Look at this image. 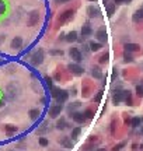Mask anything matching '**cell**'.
Wrapping results in <instances>:
<instances>
[{"mask_svg": "<svg viewBox=\"0 0 143 151\" xmlns=\"http://www.w3.org/2000/svg\"><path fill=\"white\" fill-rule=\"evenodd\" d=\"M72 118H73L74 122H77V123H83L86 120V115L81 112H73L72 113Z\"/></svg>", "mask_w": 143, "mask_h": 151, "instance_id": "8", "label": "cell"}, {"mask_svg": "<svg viewBox=\"0 0 143 151\" xmlns=\"http://www.w3.org/2000/svg\"><path fill=\"white\" fill-rule=\"evenodd\" d=\"M91 76H93L94 78H101V77H103V73H101V70L98 69V67H93V70H91Z\"/></svg>", "mask_w": 143, "mask_h": 151, "instance_id": "21", "label": "cell"}, {"mask_svg": "<svg viewBox=\"0 0 143 151\" xmlns=\"http://www.w3.org/2000/svg\"><path fill=\"white\" fill-rule=\"evenodd\" d=\"M39 144L42 145V147H45V145H48V140L45 137H41L39 138Z\"/></svg>", "mask_w": 143, "mask_h": 151, "instance_id": "29", "label": "cell"}, {"mask_svg": "<svg viewBox=\"0 0 143 151\" xmlns=\"http://www.w3.org/2000/svg\"><path fill=\"white\" fill-rule=\"evenodd\" d=\"M97 39L100 42H105L107 41V31H105L104 28H101V30L97 31Z\"/></svg>", "mask_w": 143, "mask_h": 151, "instance_id": "11", "label": "cell"}, {"mask_svg": "<svg viewBox=\"0 0 143 151\" xmlns=\"http://www.w3.org/2000/svg\"><path fill=\"white\" fill-rule=\"evenodd\" d=\"M125 0H115V3H124Z\"/></svg>", "mask_w": 143, "mask_h": 151, "instance_id": "36", "label": "cell"}, {"mask_svg": "<svg viewBox=\"0 0 143 151\" xmlns=\"http://www.w3.org/2000/svg\"><path fill=\"white\" fill-rule=\"evenodd\" d=\"M21 45H23V38L21 37H16L11 41V48L13 49H18V48H21Z\"/></svg>", "mask_w": 143, "mask_h": 151, "instance_id": "10", "label": "cell"}, {"mask_svg": "<svg viewBox=\"0 0 143 151\" xmlns=\"http://www.w3.org/2000/svg\"><path fill=\"white\" fill-rule=\"evenodd\" d=\"M56 127H58L59 130H65L66 127H67V122L62 118V119H59L58 122H56Z\"/></svg>", "mask_w": 143, "mask_h": 151, "instance_id": "17", "label": "cell"}, {"mask_svg": "<svg viewBox=\"0 0 143 151\" xmlns=\"http://www.w3.org/2000/svg\"><path fill=\"white\" fill-rule=\"evenodd\" d=\"M125 49H126V52H135V50H139V45H136V44H126V45H125Z\"/></svg>", "mask_w": 143, "mask_h": 151, "instance_id": "20", "label": "cell"}, {"mask_svg": "<svg viewBox=\"0 0 143 151\" xmlns=\"http://www.w3.org/2000/svg\"><path fill=\"white\" fill-rule=\"evenodd\" d=\"M84 115H86V118H87V119H91V118H93V112H91L90 109H87V111L84 112Z\"/></svg>", "mask_w": 143, "mask_h": 151, "instance_id": "31", "label": "cell"}, {"mask_svg": "<svg viewBox=\"0 0 143 151\" xmlns=\"http://www.w3.org/2000/svg\"><path fill=\"white\" fill-rule=\"evenodd\" d=\"M136 94H137V97L143 98V85H137L136 87Z\"/></svg>", "mask_w": 143, "mask_h": 151, "instance_id": "28", "label": "cell"}, {"mask_svg": "<svg viewBox=\"0 0 143 151\" xmlns=\"http://www.w3.org/2000/svg\"><path fill=\"white\" fill-rule=\"evenodd\" d=\"M97 151H107V150H105V148H98Z\"/></svg>", "mask_w": 143, "mask_h": 151, "instance_id": "37", "label": "cell"}, {"mask_svg": "<svg viewBox=\"0 0 143 151\" xmlns=\"http://www.w3.org/2000/svg\"><path fill=\"white\" fill-rule=\"evenodd\" d=\"M42 62H44V50L38 49L33 56H31V63H33L34 66H39Z\"/></svg>", "mask_w": 143, "mask_h": 151, "instance_id": "2", "label": "cell"}, {"mask_svg": "<svg viewBox=\"0 0 143 151\" xmlns=\"http://www.w3.org/2000/svg\"><path fill=\"white\" fill-rule=\"evenodd\" d=\"M124 101L128 102V105H132V98H130V92L129 91H124Z\"/></svg>", "mask_w": 143, "mask_h": 151, "instance_id": "24", "label": "cell"}, {"mask_svg": "<svg viewBox=\"0 0 143 151\" xmlns=\"http://www.w3.org/2000/svg\"><path fill=\"white\" fill-rule=\"evenodd\" d=\"M90 1H96V0H90Z\"/></svg>", "mask_w": 143, "mask_h": 151, "instance_id": "39", "label": "cell"}, {"mask_svg": "<svg viewBox=\"0 0 143 151\" xmlns=\"http://www.w3.org/2000/svg\"><path fill=\"white\" fill-rule=\"evenodd\" d=\"M107 60H108V55H103L101 59H100V63H105Z\"/></svg>", "mask_w": 143, "mask_h": 151, "instance_id": "33", "label": "cell"}, {"mask_svg": "<svg viewBox=\"0 0 143 151\" xmlns=\"http://www.w3.org/2000/svg\"><path fill=\"white\" fill-rule=\"evenodd\" d=\"M69 55H70V57L76 63H80L83 60V56H81V53H80V50H79L77 48H72L70 52H69Z\"/></svg>", "mask_w": 143, "mask_h": 151, "instance_id": "3", "label": "cell"}, {"mask_svg": "<svg viewBox=\"0 0 143 151\" xmlns=\"http://www.w3.org/2000/svg\"><path fill=\"white\" fill-rule=\"evenodd\" d=\"M62 104H56V105H53V107L49 108V115H51V118H58L60 112H62Z\"/></svg>", "mask_w": 143, "mask_h": 151, "instance_id": "4", "label": "cell"}, {"mask_svg": "<svg viewBox=\"0 0 143 151\" xmlns=\"http://www.w3.org/2000/svg\"><path fill=\"white\" fill-rule=\"evenodd\" d=\"M80 133H81V129H80V127H74V129L72 130V138H73V140H76V138L79 137V134H80Z\"/></svg>", "mask_w": 143, "mask_h": 151, "instance_id": "23", "label": "cell"}, {"mask_svg": "<svg viewBox=\"0 0 143 151\" xmlns=\"http://www.w3.org/2000/svg\"><path fill=\"white\" fill-rule=\"evenodd\" d=\"M142 18H143V8H142V10H137V11H135V14H133V17H132V20H133L135 23H137V21H140Z\"/></svg>", "mask_w": 143, "mask_h": 151, "instance_id": "18", "label": "cell"}, {"mask_svg": "<svg viewBox=\"0 0 143 151\" xmlns=\"http://www.w3.org/2000/svg\"><path fill=\"white\" fill-rule=\"evenodd\" d=\"M37 21H38V11H33L31 13V16H30V21H28V24L35 25L37 24Z\"/></svg>", "mask_w": 143, "mask_h": 151, "instance_id": "15", "label": "cell"}, {"mask_svg": "<svg viewBox=\"0 0 143 151\" xmlns=\"http://www.w3.org/2000/svg\"><path fill=\"white\" fill-rule=\"evenodd\" d=\"M73 14H74V11L73 10H67V11H65L60 17H59L58 20V24H63V23H66V21H69V20L73 17Z\"/></svg>", "mask_w": 143, "mask_h": 151, "instance_id": "5", "label": "cell"}, {"mask_svg": "<svg viewBox=\"0 0 143 151\" xmlns=\"http://www.w3.org/2000/svg\"><path fill=\"white\" fill-rule=\"evenodd\" d=\"M140 133H142V134H143V127H142V129H140Z\"/></svg>", "mask_w": 143, "mask_h": 151, "instance_id": "38", "label": "cell"}, {"mask_svg": "<svg viewBox=\"0 0 143 151\" xmlns=\"http://www.w3.org/2000/svg\"><path fill=\"white\" fill-rule=\"evenodd\" d=\"M6 132L7 133H14V132H17V127L13 125H7L6 126Z\"/></svg>", "mask_w": 143, "mask_h": 151, "instance_id": "25", "label": "cell"}, {"mask_svg": "<svg viewBox=\"0 0 143 151\" xmlns=\"http://www.w3.org/2000/svg\"><path fill=\"white\" fill-rule=\"evenodd\" d=\"M66 41H67V42H74V41H77V32L76 31L69 32V34L66 35Z\"/></svg>", "mask_w": 143, "mask_h": 151, "instance_id": "14", "label": "cell"}, {"mask_svg": "<svg viewBox=\"0 0 143 151\" xmlns=\"http://www.w3.org/2000/svg\"><path fill=\"white\" fill-rule=\"evenodd\" d=\"M51 55H63V50H52Z\"/></svg>", "mask_w": 143, "mask_h": 151, "instance_id": "34", "label": "cell"}, {"mask_svg": "<svg viewBox=\"0 0 143 151\" xmlns=\"http://www.w3.org/2000/svg\"><path fill=\"white\" fill-rule=\"evenodd\" d=\"M124 145H125V143H119V144H117L114 148H112V151H119L122 147H124Z\"/></svg>", "mask_w": 143, "mask_h": 151, "instance_id": "30", "label": "cell"}, {"mask_svg": "<svg viewBox=\"0 0 143 151\" xmlns=\"http://www.w3.org/2000/svg\"><path fill=\"white\" fill-rule=\"evenodd\" d=\"M88 46H90V50H91V52H98V50L103 48V46H101V44H98V42H94V41H93V42H90V44H88Z\"/></svg>", "mask_w": 143, "mask_h": 151, "instance_id": "16", "label": "cell"}, {"mask_svg": "<svg viewBox=\"0 0 143 151\" xmlns=\"http://www.w3.org/2000/svg\"><path fill=\"white\" fill-rule=\"evenodd\" d=\"M4 11H6V3L4 0H0V16L4 14Z\"/></svg>", "mask_w": 143, "mask_h": 151, "instance_id": "26", "label": "cell"}, {"mask_svg": "<svg viewBox=\"0 0 143 151\" xmlns=\"http://www.w3.org/2000/svg\"><path fill=\"white\" fill-rule=\"evenodd\" d=\"M60 143L65 145L66 148H72L73 147V143L70 141V138L69 137H62V140H60Z\"/></svg>", "mask_w": 143, "mask_h": 151, "instance_id": "22", "label": "cell"}, {"mask_svg": "<svg viewBox=\"0 0 143 151\" xmlns=\"http://www.w3.org/2000/svg\"><path fill=\"white\" fill-rule=\"evenodd\" d=\"M132 60H133V59H132V56H130L129 53H125V62H132Z\"/></svg>", "mask_w": 143, "mask_h": 151, "instance_id": "32", "label": "cell"}, {"mask_svg": "<svg viewBox=\"0 0 143 151\" xmlns=\"http://www.w3.org/2000/svg\"><path fill=\"white\" fill-rule=\"evenodd\" d=\"M105 10H107V16L111 17L114 14V11H115V3H107L105 4Z\"/></svg>", "mask_w": 143, "mask_h": 151, "instance_id": "12", "label": "cell"}, {"mask_svg": "<svg viewBox=\"0 0 143 151\" xmlns=\"http://www.w3.org/2000/svg\"><path fill=\"white\" fill-rule=\"evenodd\" d=\"M91 34H93V30H91L90 25H83V28H81V35L83 37H90Z\"/></svg>", "mask_w": 143, "mask_h": 151, "instance_id": "13", "label": "cell"}, {"mask_svg": "<svg viewBox=\"0 0 143 151\" xmlns=\"http://www.w3.org/2000/svg\"><path fill=\"white\" fill-rule=\"evenodd\" d=\"M112 99H114V104H115V105H118L119 102H122V101H124V91H117V92L114 94V97H112Z\"/></svg>", "mask_w": 143, "mask_h": 151, "instance_id": "9", "label": "cell"}, {"mask_svg": "<svg viewBox=\"0 0 143 151\" xmlns=\"http://www.w3.org/2000/svg\"><path fill=\"white\" fill-rule=\"evenodd\" d=\"M104 1H108V0H104Z\"/></svg>", "mask_w": 143, "mask_h": 151, "instance_id": "40", "label": "cell"}, {"mask_svg": "<svg viewBox=\"0 0 143 151\" xmlns=\"http://www.w3.org/2000/svg\"><path fill=\"white\" fill-rule=\"evenodd\" d=\"M39 115H41V112H39L38 109H31V111H30V119L37 120L39 118Z\"/></svg>", "mask_w": 143, "mask_h": 151, "instance_id": "19", "label": "cell"}, {"mask_svg": "<svg viewBox=\"0 0 143 151\" xmlns=\"http://www.w3.org/2000/svg\"><path fill=\"white\" fill-rule=\"evenodd\" d=\"M140 122H142V119H139V118H133V119H132V127H137V126L140 125Z\"/></svg>", "mask_w": 143, "mask_h": 151, "instance_id": "27", "label": "cell"}, {"mask_svg": "<svg viewBox=\"0 0 143 151\" xmlns=\"http://www.w3.org/2000/svg\"><path fill=\"white\" fill-rule=\"evenodd\" d=\"M52 97L56 99L58 104H63L67 101L69 98V94H67V91H63V90H56V88H52Z\"/></svg>", "mask_w": 143, "mask_h": 151, "instance_id": "1", "label": "cell"}, {"mask_svg": "<svg viewBox=\"0 0 143 151\" xmlns=\"http://www.w3.org/2000/svg\"><path fill=\"white\" fill-rule=\"evenodd\" d=\"M69 70H70L74 76H81L83 73H84L83 67H80V66H79V64H76V63H70V64H69Z\"/></svg>", "mask_w": 143, "mask_h": 151, "instance_id": "6", "label": "cell"}, {"mask_svg": "<svg viewBox=\"0 0 143 151\" xmlns=\"http://www.w3.org/2000/svg\"><path fill=\"white\" fill-rule=\"evenodd\" d=\"M58 3H60V4H63V3H67V1H70V0H56Z\"/></svg>", "mask_w": 143, "mask_h": 151, "instance_id": "35", "label": "cell"}, {"mask_svg": "<svg viewBox=\"0 0 143 151\" xmlns=\"http://www.w3.org/2000/svg\"><path fill=\"white\" fill-rule=\"evenodd\" d=\"M87 14H88V17L94 18V17H100L101 11H100V8L96 6H88L87 7Z\"/></svg>", "mask_w": 143, "mask_h": 151, "instance_id": "7", "label": "cell"}, {"mask_svg": "<svg viewBox=\"0 0 143 151\" xmlns=\"http://www.w3.org/2000/svg\"><path fill=\"white\" fill-rule=\"evenodd\" d=\"M142 120H143V119H142Z\"/></svg>", "mask_w": 143, "mask_h": 151, "instance_id": "41", "label": "cell"}]
</instances>
